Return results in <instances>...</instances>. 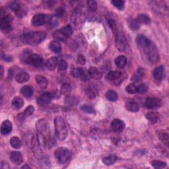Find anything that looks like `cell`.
I'll return each mask as SVG.
<instances>
[{"mask_svg": "<svg viewBox=\"0 0 169 169\" xmlns=\"http://www.w3.org/2000/svg\"><path fill=\"white\" fill-rule=\"evenodd\" d=\"M136 42L139 48L144 53L147 59L151 64H156L159 61L158 49L152 41L143 35H139L136 38Z\"/></svg>", "mask_w": 169, "mask_h": 169, "instance_id": "6da1fadb", "label": "cell"}, {"mask_svg": "<svg viewBox=\"0 0 169 169\" xmlns=\"http://www.w3.org/2000/svg\"><path fill=\"white\" fill-rule=\"evenodd\" d=\"M37 132V139L40 145L51 148L54 145L56 141L51 136L49 131L48 123L44 119L39 120L36 125Z\"/></svg>", "mask_w": 169, "mask_h": 169, "instance_id": "7a4b0ae2", "label": "cell"}, {"mask_svg": "<svg viewBox=\"0 0 169 169\" xmlns=\"http://www.w3.org/2000/svg\"><path fill=\"white\" fill-rule=\"evenodd\" d=\"M46 37V34L42 31H35L26 33L22 37L24 42L30 45H37L42 42Z\"/></svg>", "mask_w": 169, "mask_h": 169, "instance_id": "3957f363", "label": "cell"}, {"mask_svg": "<svg viewBox=\"0 0 169 169\" xmlns=\"http://www.w3.org/2000/svg\"><path fill=\"white\" fill-rule=\"evenodd\" d=\"M54 125L56 137L61 141L65 140L68 132L64 119L61 116H56L54 119Z\"/></svg>", "mask_w": 169, "mask_h": 169, "instance_id": "277c9868", "label": "cell"}, {"mask_svg": "<svg viewBox=\"0 0 169 169\" xmlns=\"http://www.w3.org/2000/svg\"><path fill=\"white\" fill-rule=\"evenodd\" d=\"M13 17L6 11L1 8L0 11V27L3 32H9L12 29Z\"/></svg>", "mask_w": 169, "mask_h": 169, "instance_id": "5b68a950", "label": "cell"}, {"mask_svg": "<svg viewBox=\"0 0 169 169\" xmlns=\"http://www.w3.org/2000/svg\"><path fill=\"white\" fill-rule=\"evenodd\" d=\"M73 33V28L70 25H67L53 33V37L57 40L65 41Z\"/></svg>", "mask_w": 169, "mask_h": 169, "instance_id": "8992f818", "label": "cell"}, {"mask_svg": "<svg viewBox=\"0 0 169 169\" xmlns=\"http://www.w3.org/2000/svg\"><path fill=\"white\" fill-rule=\"evenodd\" d=\"M55 157L58 163L61 165L66 163L71 157V151L66 147H59L54 152Z\"/></svg>", "mask_w": 169, "mask_h": 169, "instance_id": "52a82bcc", "label": "cell"}, {"mask_svg": "<svg viewBox=\"0 0 169 169\" xmlns=\"http://www.w3.org/2000/svg\"><path fill=\"white\" fill-rule=\"evenodd\" d=\"M24 62L29 65H31L34 67H39L43 64V58L38 54H31L25 57Z\"/></svg>", "mask_w": 169, "mask_h": 169, "instance_id": "ba28073f", "label": "cell"}, {"mask_svg": "<svg viewBox=\"0 0 169 169\" xmlns=\"http://www.w3.org/2000/svg\"><path fill=\"white\" fill-rule=\"evenodd\" d=\"M9 7L13 12L15 13V14L19 17H24L27 13V11H26L25 7L22 5V3L18 2H11L9 3Z\"/></svg>", "mask_w": 169, "mask_h": 169, "instance_id": "9c48e42d", "label": "cell"}, {"mask_svg": "<svg viewBox=\"0 0 169 169\" xmlns=\"http://www.w3.org/2000/svg\"><path fill=\"white\" fill-rule=\"evenodd\" d=\"M115 42L118 50L120 52H123L126 48L127 40L125 36L119 31L115 34Z\"/></svg>", "mask_w": 169, "mask_h": 169, "instance_id": "30bf717a", "label": "cell"}, {"mask_svg": "<svg viewBox=\"0 0 169 169\" xmlns=\"http://www.w3.org/2000/svg\"><path fill=\"white\" fill-rule=\"evenodd\" d=\"M71 75L74 77L80 79L83 82H86V81H88L91 78L89 72L86 71L83 68H81V67L73 69L71 71Z\"/></svg>", "mask_w": 169, "mask_h": 169, "instance_id": "8fae6325", "label": "cell"}, {"mask_svg": "<svg viewBox=\"0 0 169 169\" xmlns=\"http://www.w3.org/2000/svg\"><path fill=\"white\" fill-rule=\"evenodd\" d=\"M163 104L161 99L157 97H149L146 99L145 106L148 109H156Z\"/></svg>", "mask_w": 169, "mask_h": 169, "instance_id": "7c38bea8", "label": "cell"}, {"mask_svg": "<svg viewBox=\"0 0 169 169\" xmlns=\"http://www.w3.org/2000/svg\"><path fill=\"white\" fill-rule=\"evenodd\" d=\"M165 74V67L163 65L159 66L155 68L153 72V75L155 79V82L157 84H160L164 77Z\"/></svg>", "mask_w": 169, "mask_h": 169, "instance_id": "4fadbf2b", "label": "cell"}, {"mask_svg": "<svg viewBox=\"0 0 169 169\" xmlns=\"http://www.w3.org/2000/svg\"><path fill=\"white\" fill-rule=\"evenodd\" d=\"M111 128L115 132H121L126 127V124L124 121L120 119H114L112 120L110 124Z\"/></svg>", "mask_w": 169, "mask_h": 169, "instance_id": "5bb4252c", "label": "cell"}, {"mask_svg": "<svg viewBox=\"0 0 169 169\" xmlns=\"http://www.w3.org/2000/svg\"><path fill=\"white\" fill-rule=\"evenodd\" d=\"M47 21V17L44 14H37L33 17L31 23L33 26H38L44 25Z\"/></svg>", "mask_w": 169, "mask_h": 169, "instance_id": "9a60e30c", "label": "cell"}, {"mask_svg": "<svg viewBox=\"0 0 169 169\" xmlns=\"http://www.w3.org/2000/svg\"><path fill=\"white\" fill-rule=\"evenodd\" d=\"M10 159L13 163L19 165L23 162V157L22 154L19 151H13L10 154Z\"/></svg>", "mask_w": 169, "mask_h": 169, "instance_id": "2e32d148", "label": "cell"}, {"mask_svg": "<svg viewBox=\"0 0 169 169\" xmlns=\"http://www.w3.org/2000/svg\"><path fill=\"white\" fill-rule=\"evenodd\" d=\"M13 129V124L11 121L8 120H6L3 121L2 125H1V133L2 134L4 135H8L9 134Z\"/></svg>", "mask_w": 169, "mask_h": 169, "instance_id": "e0dca14e", "label": "cell"}, {"mask_svg": "<svg viewBox=\"0 0 169 169\" xmlns=\"http://www.w3.org/2000/svg\"><path fill=\"white\" fill-rule=\"evenodd\" d=\"M35 112V108L32 105H29L26 109L24 110V112L21 114H19L18 115V119L19 121H23L25 119L29 118Z\"/></svg>", "mask_w": 169, "mask_h": 169, "instance_id": "ac0fdd59", "label": "cell"}, {"mask_svg": "<svg viewBox=\"0 0 169 169\" xmlns=\"http://www.w3.org/2000/svg\"><path fill=\"white\" fill-rule=\"evenodd\" d=\"M52 99V94L50 93H44L42 94H41L38 99V103L40 105H46L50 103L51 100Z\"/></svg>", "mask_w": 169, "mask_h": 169, "instance_id": "d6986e66", "label": "cell"}, {"mask_svg": "<svg viewBox=\"0 0 169 169\" xmlns=\"http://www.w3.org/2000/svg\"><path fill=\"white\" fill-rule=\"evenodd\" d=\"M36 82L41 89H46L48 85V80L43 76L38 75L35 77Z\"/></svg>", "mask_w": 169, "mask_h": 169, "instance_id": "ffe728a7", "label": "cell"}, {"mask_svg": "<svg viewBox=\"0 0 169 169\" xmlns=\"http://www.w3.org/2000/svg\"><path fill=\"white\" fill-rule=\"evenodd\" d=\"M126 108L128 111L132 112H136L139 110V105L133 100H130L127 101L126 103Z\"/></svg>", "mask_w": 169, "mask_h": 169, "instance_id": "44dd1931", "label": "cell"}, {"mask_svg": "<svg viewBox=\"0 0 169 169\" xmlns=\"http://www.w3.org/2000/svg\"><path fill=\"white\" fill-rule=\"evenodd\" d=\"M91 77L95 80H99L102 78V73L99 70L98 68L95 67H91L88 71Z\"/></svg>", "mask_w": 169, "mask_h": 169, "instance_id": "7402d4cb", "label": "cell"}, {"mask_svg": "<svg viewBox=\"0 0 169 169\" xmlns=\"http://www.w3.org/2000/svg\"><path fill=\"white\" fill-rule=\"evenodd\" d=\"M21 93L26 98L31 97L34 94V90L32 86L25 85L21 89Z\"/></svg>", "mask_w": 169, "mask_h": 169, "instance_id": "603a6c76", "label": "cell"}, {"mask_svg": "<svg viewBox=\"0 0 169 169\" xmlns=\"http://www.w3.org/2000/svg\"><path fill=\"white\" fill-rule=\"evenodd\" d=\"M30 79V76L27 73L21 72L18 73L15 77L16 82L19 83H23L26 82H28Z\"/></svg>", "mask_w": 169, "mask_h": 169, "instance_id": "cb8c5ba5", "label": "cell"}, {"mask_svg": "<svg viewBox=\"0 0 169 169\" xmlns=\"http://www.w3.org/2000/svg\"><path fill=\"white\" fill-rule=\"evenodd\" d=\"M58 65V61L56 57L50 58L46 62V67L51 71L54 70Z\"/></svg>", "mask_w": 169, "mask_h": 169, "instance_id": "d4e9b609", "label": "cell"}, {"mask_svg": "<svg viewBox=\"0 0 169 169\" xmlns=\"http://www.w3.org/2000/svg\"><path fill=\"white\" fill-rule=\"evenodd\" d=\"M114 63L119 68H124L127 64V58L124 56H119L115 59Z\"/></svg>", "mask_w": 169, "mask_h": 169, "instance_id": "484cf974", "label": "cell"}, {"mask_svg": "<svg viewBox=\"0 0 169 169\" xmlns=\"http://www.w3.org/2000/svg\"><path fill=\"white\" fill-rule=\"evenodd\" d=\"M117 161V156L116 155L112 154L109 155L104 158L103 159V163L107 165V166H110L115 163V162Z\"/></svg>", "mask_w": 169, "mask_h": 169, "instance_id": "4316f807", "label": "cell"}, {"mask_svg": "<svg viewBox=\"0 0 169 169\" xmlns=\"http://www.w3.org/2000/svg\"><path fill=\"white\" fill-rule=\"evenodd\" d=\"M49 48L54 53H59L62 51V46L57 40H53L49 44Z\"/></svg>", "mask_w": 169, "mask_h": 169, "instance_id": "83f0119b", "label": "cell"}, {"mask_svg": "<svg viewBox=\"0 0 169 169\" xmlns=\"http://www.w3.org/2000/svg\"><path fill=\"white\" fill-rule=\"evenodd\" d=\"M12 105L15 109H20L24 105V100L19 97H15L12 100Z\"/></svg>", "mask_w": 169, "mask_h": 169, "instance_id": "f1b7e54d", "label": "cell"}, {"mask_svg": "<svg viewBox=\"0 0 169 169\" xmlns=\"http://www.w3.org/2000/svg\"><path fill=\"white\" fill-rule=\"evenodd\" d=\"M136 21L139 24H144L147 25L151 22V19L148 15L145 14H139L136 19Z\"/></svg>", "mask_w": 169, "mask_h": 169, "instance_id": "f546056e", "label": "cell"}, {"mask_svg": "<svg viewBox=\"0 0 169 169\" xmlns=\"http://www.w3.org/2000/svg\"><path fill=\"white\" fill-rule=\"evenodd\" d=\"M159 114L157 112H149L146 115V118L149 121H150L152 124L156 123L159 120Z\"/></svg>", "mask_w": 169, "mask_h": 169, "instance_id": "4dcf8cb0", "label": "cell"}, {"mask_svg": "<svg viewBox=\"0 0 169 169\" xmlns=\"http://www.w3.org/2000/svg\"><path fill=\"white\" fill-rule=\"evenodd\" d=\"M86 94H87V96L89 99H93L94 98H96L97 95L98 94V91L95 87L93 86H91L87 89Z\"/></svg>", "mask_w": 169, "mask_h": 169, "instance_id": "1f68e13d", "label": "cell"}, {"mask_svg": "<svg viewBox=\"0 0 169 169\" xmlns=\"http://www.w3.org/2000/svg\"><path fill=\"white\" fill-rule=\"evenodd\" d=\"M10 145L12 146V147L18 149H20L22 147L23 144L21 140L18 137L14 136L11 138V139H10Z\"/></svg>", "mask_w": 169, "mask_h": 169, "instance_id": "d6a6232c", "label": "cell"}, {"mask_svg": "<svg viewBox=\"0 0 169 169\" xmlns=\"http://www.w3.org/2000/svg\"><path fill=\"white\" fill-rule=\"evenodd\" d=\"M157 134H158V136H159V139L163 142V144H165L168 147V142H169L168 134L163 130L158 131Z\"/></svg>", "mask_w": 169, "mask_h": 169, "instance_id": "836d02e7", "label": "cell"}, {"mask_svg": "<svg viewBox=\"0 0 169 169\" xmlns=\"http://www.w3.org/2000/svg\"><path fill=\"white\" fill-rule=\"evenodd\" d=\"M60 92H61V94H64V95H65V96L70 95L71 92V85L69 83H64L62 85V87H61Z\"/></svg>", "mask_w": 169, "mask_h": 169, "instance_id": "e575fe53", "label": "cell"}, {"mask_svg": "<svg viewBox=\"0 0 169 169\" xmlns=\"http://www.w3.org/2000/svg\"><path fill=\"white\" fill-rule=\"evenodd\" d=\"M121 72L119 71H111L107 75V79L109 81H116L121 76Z\"/></svg>", "mask_w": 169, "mask_h": 169, "instance_id": "d590c367", "label": "cell"}, {"mask_svg": "<svg viewBox=\"0 0 169 169\" xmlns=\"http://www.w3.org/2000/svg\"><path fill=\"white\" fill-rule=\"evenodd\" d=\"M105 96L108 100H109L111 102H116L118 99L117 93L113 90L108 91L105 94Z\"/></svg>", "mask_w": 169, "mask_h": 169, "instance_id": "8d00e7d4", "label": "cell"}, {"mask_svg": "<svg viewBox=\"0 0 169 169\" xmlns=\"http://www.w3.org/2000/svg\"><path fill=\"white\" fill-rule=\"evenodd\" d=\"M67 69V63L66 61L62 59L60 60V62L58 63V71L60 74H64L65 73Z\"/></svg>", "mask_w": 169, "mask_h": 169, "instance_id": "74e56055", "label": "cell"}, {"mask_svg": "<svg viewBox=\"0 0 169 169\" xmlns=\"http://www.w3.org/2000/svg\"><path fill=\"white\" fill-rule=\"evenodd\" d=\"M87 5L88 10L91 12L96 11L98 8V5H97V2L93 1V0H89V1H87Z\"/></svg>", "mask_w": 169, "mask_h": 169, "instance_id": "f35d334b", "label": "cell"}, {"mask_svg": "<svg viewBox=\"0 0 169 169\" xmlns=\"http://www.w3.org/2000/svg\"><path fill=\"white\" fill-rule=\"evenodd\" d=\"M144 76H145L144 70L142 69H139L137 71V73L135 74L134 76L133 77L132 80L135 81L136 82H138L141 80V79L144 77Z\"/></svg>", "mask_w": 169, "mask_h": 169, "instance_id": "ab89813d", "label": "cell"}, {"mask_svg": "<svg viewBox=\"0 0 169 169\" xmlns=\"http://www.w3.org/2000/svg\"><path fill=\"white\" fill-rule=\"evenodd\" d=\"M151 165L155 168L157 169H159V168H163L165 167H166V163L165 162L161 161H158V160H154L151 162Z\"/></svg>", "mask_w": 169, "mask_h": 169, "instance_id": "60d3db41", "label": "cell"}, {"mask_svg": "<svg viewBox=\"0 0 169 169\" xmlns=\"http://www.w3.org/2000/svg\"><path fill=\"white\" fill-rule=\"evenodd\" d=\"M81 109H82L84 112L87 113V114H94L95 113V110L93 109V107L88 105V104H83L81 107Z\"/></svg>", "mask_w": 169, "mask_h": 169, "instance_id": "b9f144b4", "label": "cell"}, {"mask_svg": "<svg viewBox=\"0 0 169 169\" xmlns=\"http://www.w3.org/2000/svg\"><path fill=\"white\" fill-rule=\"evenodd\" d=\"M111 3L114 7H116L119 9H122L124 8L125 1H124V0H113Z\"/></svg>", "mask_w": 169, "mask_h": 169, "instance_id": "7bdbcfd3", "label": "cell"}, {"mask_svg": "<svg viewBox=\"0 0 169 169\" xmlns=\"http://www.w3.org/2000/svg\"><path fill=\"white\" fill-rule=\"evenodd\" d=\"M108 24H109L110 28L112 29V32L114 33V35L118 32V29H117L116 23V22H115L114 20H113L112 19H109V20H108Z\"/></svg>", "mask_w": 169, "mask_h": 169, "instance_id": "ee69618b", "label": "cell"}, {"mask_svg": "<svg viewBox=\"0 0 169 169\" xmlns=\"http://www.w3.org/2000/svg\"><path fill=\"white\" fill-rule=\"evenodd\" d=\"M126 91L127 93L129 94H136L137 93V86L135 85L134 84H130L128 85L126 88Z\"/></svg>", "mask_w": 169, "mask_h": 169, "instance_id": "f6af8a7d", "label": "cell"}, {"mask_svg": "<svg viewBox=\"0 0 169 169\" xmlns=\"http://www.w3.org/2000/svg\"><path fill=\"white\" fill-rule=\"evenodd\" d=\"M130 28L133 31H137L140 27V24H139L136 19H132L129 22Z\"/></svg>", "mask_w": 169, "mask_h": 169, "instance_id": "bcb514c9", "label": "cell"}, {"mask_svg": "<svg viewBox=\"0 0 169 169\" xmlns=\"http://www.w3.org/2000/svg\"><path fill=\"white\" fill-rule=\"evenodd\" d=\"M147 91V88L145 84L141 83L137 86V92L139 93H145Z\"/></svg>", "mask_w": 169, "mask_h": 169, "instance_id": "7dc6e473", "label": "cell"}, {"mask_svg": "<svg viewBox=\"0 0 169 169\" xmlns=\"http://www.w3.org/2000/svg\"><path fill=\"white\" fill-rule=\"evenodd\" d=\"M65 15V10L62 8H58L55 11V16L56 17H62Z\"/></svg>", "mask_w": 169, "mask_h": 169, "instance_id": "c3c4849f", "label": "cell"}, {"mask_svg": "<svg viewBox=\"0 0 169 169\" xmlns=\"http://www.w3.org/2000/svg\"><path fill=\"white\" fill-rule=\"evenodd\" d=\"M77 62H78V63L79 64L82 65H85V64H86V59H85V58L84 56H83L82 54H79L77 55Z\"/></svg>", "mask_w": 169, "mask_h": 169, "instance_id": "681fc988", "label": "cell"}, {"mask_svg": "<svg viewBox=\"0 0 169 169\" xmlns=\"http://www.w3.org/2000/svg\"><path fill=\"white\" fill-rule=\"evenodd\" d=\"M1 54H2V58L3 59H4L5 61H6V62H11V61L13 60V58L11 56H7V55H5L3 51L2 50L1 51Z\"/></svg>", "mask_w": 169, "mask_h": 169, "instance_id": "f907efd6", "label": "cell"}, {"mask_svg": "<svg viewBox=\"0 0 169 169\" xmlns=\"http://www.w3.org/2000/svg\"><path fill=\"white\" fill-rule=\"evenodd\" d=\"M0 71H1V73H0V75H1V76H0V79H2L3 78V74H4V70H3V66H1Z\"/></svg>", "mask_w": 169, "mask_h": 169, "instance_id": "816d5d0a", "label": "cell"}, {"mask_svg": "<svg viewBox=\"0 0 169 169\" xmlns=\"http://www.w3.org/2000/svg\"><path fill=\"white\" fill-rule=\"evenodd\" d=\"M30 168L31 167H30L29 166H28L27 165H24V166H22V168Z\"/></svg>", "mask_w": 169, "mask_h": 169, "instance_id": "f5cc1de1", "label": "cell"}]
</instances>
